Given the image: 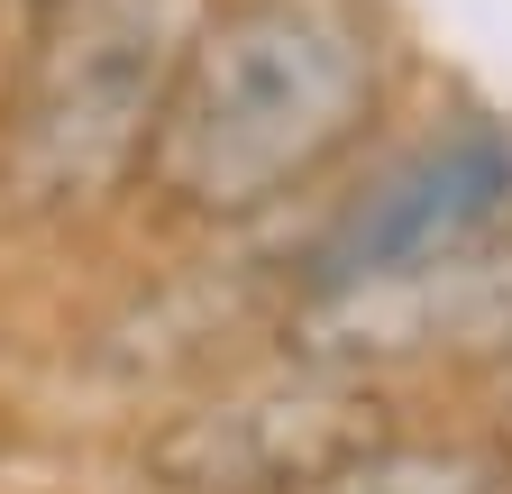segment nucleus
<instances>
[{"label": "nucleus", "instance_id": "f257e3e1", "mask_svg": "<svg viewBox=\"0 0 512 494\" xmlns=\"http://www.w3.org/2000/svg\"><path fill=\"white\" fill-rule=\"evenodd\" d=\"M403 0H211L192 28L128 247H238L302 220L430 83Z\"/></svg>", "mask_w": 512, "mask_h": 494}, {"label": "nucleus", "instance_id": "f03ea898", "mask_svg": "<svg viewBox=\"0 0 512 494\" xmlns=\"http://www.w3.org/2000/svg\"><path fill=\"white\" fill-rule=\"evenodd\" d=\"M211 0H28L0 19V238H128L174 65Z\"/></svg>", "mask_w": 512, "mask_h": 494}, {"label": "nucleus", "instance_id": "7ed1b4c3", "mask_svg": "<svg viewBox=\"0 0 512 494\" xmlns=\"http://www.w3.org/2000/svg\"><path fill=\"white\" fill-rule=\"evenodd\" d=\"M512 238V101L430 74L421 101L384 129L302 220L266 238L275 312L375 275H403L458 247Z\"/></svg>", "mask_w": 512, "mask_h": 494}, {"label": "nucleus", "instance_id": "20e7f679", "mask_svg": "<svg viewBox=\"0 0 512 494\" xmlns=\"http://www.w3.org/2000/svg\"><path fill=\"white\" fill-rule=\"evenodd\" d=\"M421 394L320 366L293 348H247L220 376L128 412L119 467L138 494H320L366 440H384Z\"/></svg>", "mask_w": 512, "mask_h": 494}, {"label": "nucleus", "instance_id": "39448f33", "mask_svg": "<svg viewBox=\"0 0 512 494\" xmlns=\"http://www.w3.org/2000/svg\"><path fill=\"white\" fill-rule=\"evenodd\" d=\"M266 348L348 366V376L403 385V394H467L485 366L512 357V238L320 293V302H284Z\"/></svg>", "mask_w": 512, "mask_h": 494}, {"label": "nucleus", "instance_id": "423d86ee", "mask_svg": "<svg viewBox=\"0 0 512 494\" xmlns=\"http://www.w3.org/2000/svg\"><path fill=\"white\" fill-rule=\"evenodd\" d=\"M320 494H512V430H494L458 394H421Z\"/></svg>", "mask_w": 512, "mask_h": 494}, {"label": "nucleus", "instance_id": "0eeeda50", "mask_svg": "<svg viewBox=\"0 0 512 494\" xmlns=\"http://www.w3.org/2000/svg\"><path fill=\"white\" fill-rule=\"evenodd\" d=\"M458 403H476V412H485L494 430H512V357H503V366H485V376H476V385H467Z\"/></svg>", "mask_w": 512, "mask_h": 494}, {"label": "nucleus", "instance_id": "6e6552de", "mask_svg": "<svg viewBox=\"0 0 512 494\" xmlns=\"http://www.w3.org/2000/svg\"><path fill=\"white\" fill-rule=\"evenodd\" d=\"M10 10H28V0H0V19H10Z\"/></svg>", "mask_w": 512, "mask_h": 494}]
</instances>
